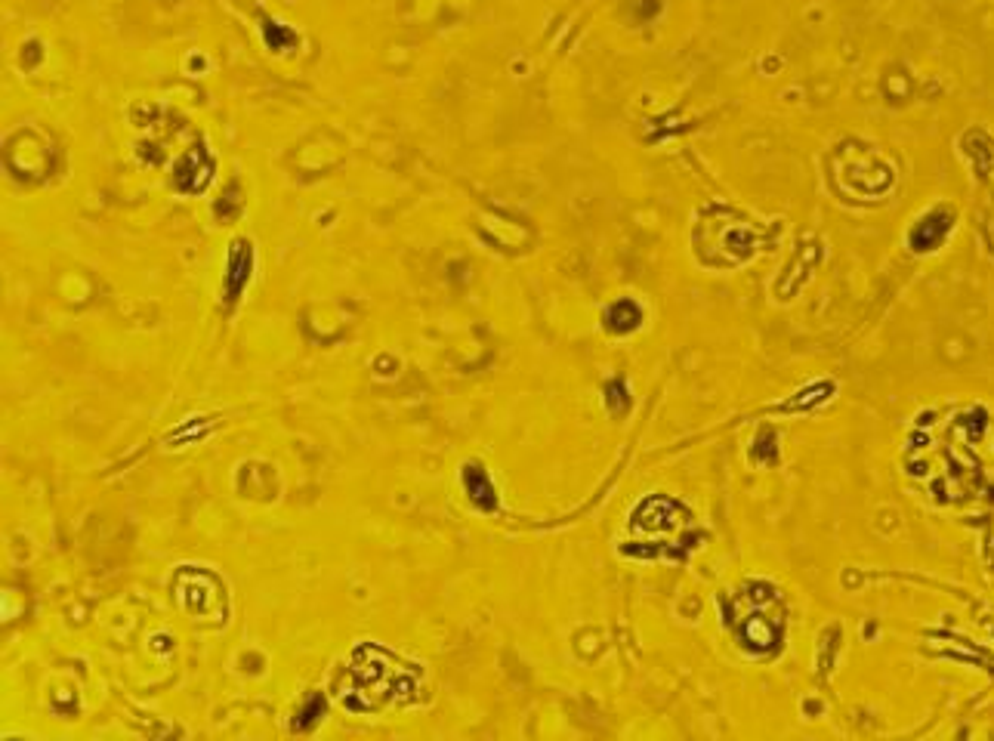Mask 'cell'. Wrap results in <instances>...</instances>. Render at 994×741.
<instances>
[{"label": "cell", "mask_w": 994, "mask_h": 741, "mask_svg": "<svg viewBox=\"0 0 994 741\" xmlns=\"http://www.w3.org/2000/svg\"><path fill=\"white\" fill-rule=\"evenodd\" d=\"M467 488H470V494H473V501L479 504V507H494V498H491V485H488V479H485V473L479 470V467H467Z\"/></svg>", "instance_id": "cell-1"}]
</instances>
